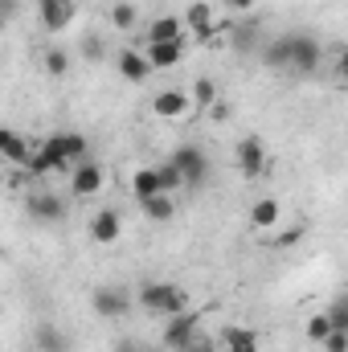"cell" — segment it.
<instances>
[{
  "instance_id": "obj_26",
  "label": "cell",
  "mask_w": 348,
  "mask_h": 352,
  "mask_svg": "<svg viewBox=\"0 0 348 352\" xmlns=\"http://www.w3.org/2000/svg\"><path fill=\"white\" fill-rule=\"evenodd\" d=\"M66 70H70V54L66 50H45V74L50 78H66Z\"/></svg>"
},
{
  "instance_id": "obj_6",
  "label": "cell",
  "mask_w": 348,
  "mask_h": 352,
  "mask_svg": "<svg viewBox=\"0 0 348 352\" xmlns=\"http://www.w3.org/2000/svg\"><path fill=\"white\" fill-rule=\"evenodd\" d=\"M173 164L184 173V184H201V180L209 176V160H205V152H201V148H176Z\"/></svg>"
},
{
  "instance_id": "obj_29",
  "label": "cell",
  "mask_w": 348,
  "mask_h": 352,
  "mask_svg": "<svg viewBox=\"0 0 348 352\" xmlns=\"http://www.w3.org/2000/svg\"><path fill=\"white\" fill-rule=\"evenodd\" d=\"M320 349H324V352H348V328H336Z\"/></svg>"
},
{
  "instance_id": "obj_24",
  "label": "cell",
  "mask_w": 348,
  "mask_h": 352,
  "mask_svg": "<svg viewBox=\"0 0 348 352\" xmlns=\"http://www.w3.org/2000/svg\"><path fill=\"white\" fill-rule=\"evenodd\" d=\"M188 94H193V107H197V111H209V107L217 102V87H213V78H197Z\"/></svg>"
},
{
  "instance_id": "obj_1",
  "label": "cell",
  "mask_w": 348,
  "mask_h": 352,
  "mask_svg": "<svg viewBox=\"0 0 348 352\" xmlns=\"http://www.w3.org/2000/svg\"><path fill=\"white\" fill-rule=\"evenodd\" d=\"M140 307H144L148 316L173 320L180 311H188V295H184L176 283H144V287H140Z\"/></svg>"
},
{
  "instance_id": "obj_9",
  "label": "cell",
  "mask_w": 348,
  "mask_h": 352,
  "mask_svg": "<svg viewBox=\"0 0 348 352\" xmlns=\"http://www.w3.org/2000/svg\"><path fill=\"white\" fill-rule=\"evenodd\" d=\"M152 111H156L160 119H184V115L193 111V94H184V90H160V94L152 98Z\"/></svg>"
},
{
  "instance_id": "obj_18",
  "label": "cell",
  "mask_w": 348,
  "mask_h": 352,
  "mask_svg": "<svg viewBox=\"0 0 348 352\" xmlns=\"http://www.w3.org/2000/svg\"><path fill=\"white\" fill-rule=\"evenodd\" d=\"M29 213H33L37 221H58V217L66 213V205H62L58 197H50V192H33V197H29Z\"/></svg>"
},
{
  "instance_id": "obj_10",
  "label": "cell",
  "mask_w": 348,
  "mask_h": 352,
  "mask_svg": "<svg viewBox=\"0 0 348 352\" xmlns=\"http://www.w3.org/2000/svg\"><path fill=\"white\" fill-rule=\"evenodd\" d=\"M33 148H37V144H33V140H25L21 131H12V127H4V131H0V152H4V160H8V164H21V168H25V164H29V156H33Z\"/></svg>"
},
{
  "instance_id": "obj_28",
  "label": "cell",
  "mask_w": 348,
  "mask_h": 352,
  "mask_svg": "<svg viewBox=\"0 0 348 352\" xmlns=\"http://www.w3.org/2000/svg\"><path fill=\"white\" fill-rule=\"evenodd\" d=\"M299 238H303V226H291V230H279L266 246H270V250H287V246H295Z\"/></svg>"
},
{
  "instance_id": "obj_8",
  "label": "cell",
  "mask_w": 348,
  "mask_h": 352,
  "mask_svg": "<svg viewBox=\"0 0 348 352\" xmlns=\"http://www.w3.org/2000/svg\"><path fill=\"white\" fill-rule=\"evenodd\" d=\"M74 12H78L74 0H41V25H45L50 33L70 29V25H74Z\"/></svg>"
},
{
  "instance_id": "obj_35",
  "label": "cell",
  "mask_w": 348,
  "mask_h": 352,
  "mask_svg": "<svg viewBox=\"0 0 348 352\" xmlns=\"http://www.w3.org/2000/svg\"><path fill=\"white\" fill-rule=\"evenodd\" d=\"M33 352H37V349H33Z\"/></svg>"
},
{
  "instance_id": "obj_21",
  "label": "cell",
  "mask_w": 348,
  "mask_h": 352,
  "mask_svg": "<svg viewBox=\"0 0 348 352\" xmlns=\"http://www.w3.org/2000/svg\"><path fill=\"white\" fill-rule=\"evenodd\" d=\"M140 205H144V217H148V221H168L176 213V205H173L168 192H156V197H148V201H140Z\"/></svg>"
},
{
  "instance_id": "obj_17",
  "label": "cell",
  "mask_w": 348,
  "mask_h": 352,
  "mask_svg": "<svg viewBox=\"0 0 348 352\" xmlns=\"http://www.w3.org/2000/svg\"><path fill=\"white\" fill-rule=\"evenodd\" d=\"M279 217H283V209H279V201L274 197H262L250 205V226L254 230H274L279 226Z\"/></svg>"
},
{
  "instance_id": "obj_33",
  "label": "cell",
  "mask_w": 348,
  "mask_h": 352,
  "mask_svg": "<svg viewBox=\"0 0 348 352\" xmlns=\"http://www.w3.org/2000/svg\"><path fill=\"white\" fill-rule=\"evenodd\" d=\"M209 115H213V119H226V115H230V107H226V102H221V98H217V102H213V107H209Z\"/></svg>"
},
{
  "instance_id": "obj_12",
  "label": "cell",
  "mask_w": 348,
  "mask_h": 352,
  "mask_svg": "<svg viewBox=\"0 0 348 352\" xmlns=\"http://www.w3.org/2000/svg\"><path fill=\"white\" fill-rule=\"evenodd\" d=\"M119 230H123V221H119V213H115V209H98V213L90 217V238H94L98 246L119 242Z\"/></svg>"
},
{
  "instance_id": "obj_22",
  "label": "cell",
  "mask_w": 348,
  "mask_h": 352,
  "mask_svg": "<svg viewBox=\"0 0 348 352\" xmlns=\"http://www.w3.org/2000/svg\"><path fill=\"white\" fill-rule=\"evenodd\" d=\"M332 332H336V324H332V316H328V311H316V316L307 320V340H312V344H324Z\"/></svg>"
},
{
  "instance_id": "obj_15",
  "label": "cell",
  "mask_w": 348,
  "mask_h": 352,
  "mask_svg": "<svg viewBox=\"0 0 348 352\" xmlns=\"http://www.w3.org/2000/svg\"><path fill=\"white\" fill-rule=\"evenodd\" d=\"M226 352H259L262 349V336L254 328H246V324H234V328H226Z\"/></svg>"
},
{
  "instance_id": "obj_32",
  "label": "cell",
  "mask_w": 348,
  "mask_h": 352,
  "mask_svg": "<svg viewBox=\"0 0 348 352\" xmlns=\"http://www.w3.org/2000/svg\"><path fill=\"white\" fill-rule=\"evenodd\" d=\"M230 12H246V8H254V0H221Z\"/></svg>"
},
{
  "instance_id": "obj_19",
  "label": "cell",
  "mask_w": 348,
  "mask_h": 352,
  "mask_svg": "<svg viewBox=\"0 0 348 352\" xmlns=\"http://www.w3.org/2000/svg\"><path fill=\"white\" fill-rule=\"evenodd\" d=\"M131 192H135L140 201H148V197L164 192V184H160V173H156V168H140V173H131Z\"/></svg>"
},
{
  "instance_id": "obj_31",
  "label": "cell",
  "mask_w": 348,
  "mask_h": 352,
  "mask_svg": "<svg viewBox=\"0 0 348 352\" xmlns=\"http://www.w3.org/2000/svg\"><path fill=\"white\" fill-rule=\"evenodd\" d=\"M336 78H345V82H348V45L336 54Z\"/></svg>"
},
{
  "instance_id": "obj_11",
  "label": "cell",
  "mask_w": 348,
  "mask_h": 352,
  "mask_svg": "<svg viewBox=\"0 0 348 352\" xmlns=\"http://www.w3.org/2000/svg\"><path fill=\"white\" fill-rule=\"evenodd\" d=\"M184 25H188V33H197V41H209V33L217 29V12L197 0V4L184 8Z\"/></svg>"
},
{
  "instance_id": "obj_3",
  "label": "cell",
  "mask_w": 348,
  "mask_h": 352,
  "mask_svg": "<svg viewBox=\"0 0 348 352\" xmlns=\"http://www.w3.org/2000/svg\"><path fill=\"white\" fill-rule=\"evenodd\" d=\"M320 58H324V50H320L316 37L291 33V66H287V70H295V74H316V70H320Z\"/></svg>"
},
{
  "instance_id": "obj_25",
  "label": "cell",
  "mask_w": 348,
  "mask_h": 352,
  "mask_svg": "<svg viewBox=\"0 0 348 352\" xmlns=\"http://www.w3.org/2000/svg\"><path fill=\"white\" fill-rule=\"evenodd\" d=\"M262 58H266V66H291V37H274Z\"/></svg>"
},
{
  "instance_id": "obj_16",
  "label": "cell",
  "mask_w": 348,
  "mask_h": 352,
  "mask_svg": "<svg viewBox=\"0 0 348 352\" xmlns=\"http://www.w3.org/2000/svg\"><path fill=\"white\" fill-rule=\"evenodd\" d=\"M184 21L180 16H156L152 25H148V41H184Z\"/></svg>"
},
{
  "instance_id": "obj_13",
  "label": "cell",
  "mask_w": 348,
  "mask_h": 352,
  "mask_svg": "<svg viewBox=\"0 0 348 352\" xmlns=\"http://www.w3.org/2000/svg\"><path fill=\"white\" fill-rule=\"evenodd\" d=\"M148 62H152V70H173L176 62L184 58V41H148Z\"/></svg>"
},
{
  "instance_id": "obj_30",
  "label": "cell",
  "mask_w": 348,
  "mask_h": 352,
  "mask_svg": "<svg viewBox=\"0 0 348 352\" xmlns=\"http://www.w3.org/2000/svg\"><path fill=\"white\" fill-rule=\"evenodd\" d=\"M324 311L332 316V324H336V328H348V299H336V303H332V307H324Z\"/></svg>"
},
{
  "instance_id": "obj_7",
  "label": "cell",
  "mask_w": 348,
  "mask_h": 352,
  "mask_svg": "<svg viewBox=\"0 0 348 352\" xmlns=\"http://www.w3.org/2000/svg\"><path fill=\"white\" fill-rule=\"evenodd\" d=\"M90 303H94V311H98L102 320H119V316L131 307L127 291H119V287H98V291L90 295Z\"/></svg>"
},
{
  "instance_id": "obj_2",
  "label": "cell",
  "mask_w": 348,
  "mask_h": 352,
  "mask_svg": "<svg viewBox=\"0 0 348 352\" xmlns=\"http://www.w3.org/2000/svg\"><path fill=\"white\" fill-rule=\"evenodd\" d=\"M197 332H201L197 311H180V316H173V320H164V349H173V352L193 349Z\"/></svg>"
},
{
  "instance_id": "obj_4",
  "label": "cell",
  "mask_w": 348,
  "mask_h": 352,
  "mask_svg": "<svg viewBox=\"0 0 348 352\" xmlns=\"http://www.w3.org/2000/svg\"><path fill=\"white\" fill-rule=\"evenodd\" d=\"M238 168L246 180H259L266 173V148H262L259 135H246V140H238Z\"/></svg>"
},
{
  "instance_id": "obj_27",
  "label": "cell",
  "mask_w": 348,
  "mask_h": 352,
  "mask_svg": "<svg viewBox=\"0 0 348 352\" xmlns=\"http://www.w3.org/2000/svg\"><path fill=\"white\" fill-rule=\"evenodd\" d=\"M156 173H160V184H164V192H173V188H180V184H184V173L176 168L173 160H168V164H156Z\"/></svg>"
},
{
  "instance_id": "obj_5",
  "label": "cell",
  "mask_w": 348,
  "mask_h": 352,
  "mask_svg": "<svg viewBox=\"0 0 348 352\" xmlns=\"http://www.w3.org/2000/svg\"><path fill=\"white\" fill-rule=\"evenodd\" d=\"M102 184H107V173H102L98 160H83V164L70 173V192H74V197H94Z\"/></svg>"
},
{
  "instance_id": "obj_23",
  "label": "cell",
  "mask_w": 348,
  "mask_h": 352,
  "mask_svg": "<svg viewBox=\"0 0 348 352\" xmlns=\"http://www.w3.org/2000/svg\"><path fill=\"white\" fill-rule=\"evenodd\" d=\"M135 21H140V12H135V4H131V0H119V4L111 8V25H115L119 33L135 29Z\"/></svg>"
},
{
  "instance_id": "obj_20",
  "label": "cell",
  "mask_w": 348,
  "mask_h": 352,
  "mask_svg": "<svg viewBox=\"0 0 348 352\" xmlns=\"http://www.w3.org/2000/svg\"><path fill=\"white\" fill-rule=\"evenodd\" d=\"M33 349H37V352H66V340H62V332H58V328L37 324V328H33Z\"/></svg>"
},
{
  "instance_id": "obj_34",
  "label": "cell",
  "mask_w": 348,
  "mask_h": 352,
  "mask_svg": "<svg viewBox=\"0 0 348 352\" xmlns=\"http://www.w3.org/2000/svg\"><path fill=\"white\" fill-rule=\"evenodd\" d=\"M135 352H160V349H135Z\"/></svg>"
},
{
  "instance_id": "obj_14",
  "label": "cell",
  "mask_w": 348,
  "mask_h": 352,
  "mask_svg": "<svg viewBox=\"0 0 348 352\" xmlns=\"http://www.w3.org/2000/svg\"><path fill=\"white\" fill-rule=\"evenodd\" d=\"M119 74H123L127 82H148V74H152L148 54H140V50H123V54H119Z\"/></svg>"
}]
</instances>
